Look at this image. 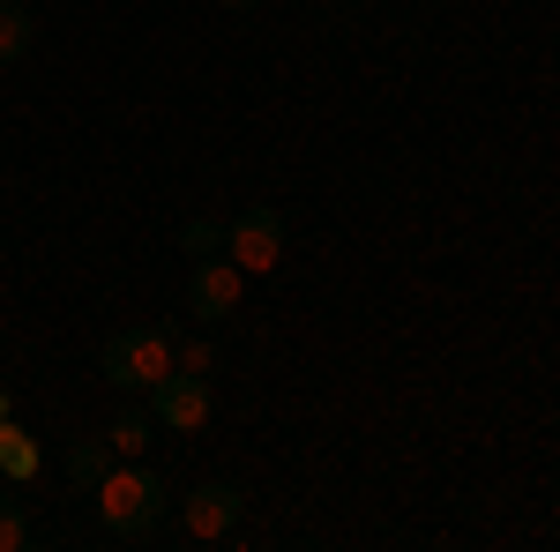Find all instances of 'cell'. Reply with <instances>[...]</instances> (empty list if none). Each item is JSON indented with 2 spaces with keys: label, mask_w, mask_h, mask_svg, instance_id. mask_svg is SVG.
Returning a JSON list of instances; mask_svg holds the SVG:
<instances>
[{
  "label": "cell",
  "mask_w": 560,
  "mask_h": 552,
  "mask_svg": "<svg viewBox=\"0 0 560 552\" xmlns=\"http://www.w3.org/2000/svg\"><path fill=\"white\" fill-rule=\"evenodd\" d=\"M173 374H187V381H210V374H217V343H210V337H179V343H173Z\"/></svg>",
  "instance_id": "8fae6325"
},
{
  "label": "cell",
  "mask_w": 560,
  "mask_h": 552,
  "mask_svg": "<svg viewBox=\"0 0 560 552\" xmlns=\"http://www.w3.org/2000/svg\"><path fill=\"white\" fill-rule=\"evenodd\" d=\"M38 38V15H31V0H0V68L8 60H23Z\"/></svg>",
  "instance_id": "9c48e42d"
},
{
  "label": "cell",
  "mask_w": 560,
  "mask_h": 552,
  "mask_svg": "<svg viewBox=\"0 0 560 552\" xmlns=\"http://www.w3.org/2000/svg\"><path fill=\"white\" fill-rule=\"evenodd\" d=\"M90 501H97V522H105L113 538H150V530L179 508V485L150 463H113L90 485Z\"/></svg>",
  "instance_id": "6da1fadb"
},
{
  "label": "cell",
  "mask_w": 560,
  "mask_h": 552,
  "mask_svg": "<svg viewBox=\"0 0 560 552\" xmlns=\"http://www.w3.org/2000/svg\"><path fill=\"white\" fill-rule=\"evenodd\" d=\"M240 292H247V269L232 255H202L187 269V321H232L240 314Z\"/></svg>",
  "instance_id": "5b68a950"
},
{
  "label": "cell",
  "mask_w": 560,
  "mask_h": 552,
  "mask_svg": "<svg viewBox=\"0 0 560 552\" xmlns=\"http://www.w3.org/2000/svg\"><path fill=\"white\" fill-rule=\"evenodd\" d=\"M150 411H158V425H165V433L195 441V433H210L217 396H210V381H187V374H173V381L150 388Z\"/></svg>",
  "instance_id": "8992f818"
},
{
  "label": "cell",
  "mask_w": 560,
  "mask_h": 552,
  "mask_svg": "<svg viewBox=\"0 0 560 552\" xmlns=\"http://www.w3.org/2000/svg\"><path fill=\"white\" fill-rule=\"evenodd\" d=\"M224 255L240 261L247 277H277L284 269V210L277 202H247L224 224Z\"/></svg>",
  "instance_id": "3957f363"
},
{
  "label": "cell",
  "mask_w": 560,
  "mask_h": 552,
  "mask_svg": "<svg viewBox=\"0 0 560 552\" xmlns=\"http://www.w3.org/2000/svg\"><path fill=\"white\" fill-rule=\"evenodd\" d=\"M120 463V456H113V448H105V433H90V441H75V448H68V478H75V485H97V478H105V470Z\"/></svg>",
  "instance_id": "30bf717a"
},
{
  "label": "cell",
  "mask_w": 560,
  "mask_h": 552,
  "mask_svg": "<svg viewBox=\"0 0 560 552\" xmlns=\"http://www.w3.org/2000/svg\"><path fill=\"white\" fill-rule=\"evenodd\" d=\"M210 8H224V15H247V8H261V0H210Z\"/></svg>",
  "instance_id": "5bb4252c"
},
{
  "label": "cell",
  "mask_w": 560,
  "mask_h": 552,
  "mask_svg": "<svg viewBox=\"0 0 560 552\" xmlns=\"http://www.w3.org/2000/svg\"><path fill=\"white\" fill-rule=\"evenodd\" d=\"M240 522H247V501H240V485H224V478L179 493V538H187V545H232Z\"/></svg>",
  "instance_id": "277c9868"
},
{
  "label": "cell",
  "mask_w": 560,
  "mask_h": 552,
  "mask_svg": "<svg viewBox=\"0 0 560 552\" xmlns=\"http://www.w3.org/2000/svg\"><path fill=\"white\" fill-rule=\"evenodd\" d=\"M38 545V530H31V515H15L8 501H0V552H31Z\"/></svg>",
  "instance_id": "4fadbf2b"
},
{
  "label": "cell",
  "mask_w": 560,
  "mask_h": 552,
  "mask_svg": "<svg viewBox=\"0 0 560 552\" xmlns=\"http://www.w3.org/2000/svg\"><path fill=\"white\" fill-rule=\"evenodd\" d=\"M150 425H158V411H120V419L105 425V448H113L120 463H142V456H150Z\"/></svg>",
  "instance_id": "ba28073f"
},
{
  "label": "cell",
  "mask_w": 560,
  "mask_h": 552,
  "mask_svg": "<svg viewBox=\"0 0 560 552\" xmlns=\"http://www.w3.org/2000/svg\"><path fill=\"white\" fill-rule=\"evenodd\" d=\"M97 374L120 388V396H150L158 381H173V337H165V329H128V337H105Z\"/></svg>",
  "instance_id": "7a4b0ae2"
},
{
  "label": "cell",
  "mask_w": 560,
  "mask_h": 552,
  "mask_svg": "<svg viewBox=\"0 0 560 552\" xmlns=\"http://www.w3.org/2000/svg\"><path fill=\"white\" fill-rule=\"evenodd\" d=\"M0 419H15V403H8V388H0Z\"/></svg>",
  "instance_id": "9a60e30c"
},
{
  "label": "cell",
  "mask_w": 560,
  "mask_h": 552,
  "mask_svg": "<svg viewBox=\"0 0 560 552\" xmlns=\"http://www.w3.org/2000/svg\"><path fill=\"white\" fill-rule=\"evenodd\" d=\"M179 247H187L195 261H202V255H224V224H217V216H187V224H179Z\"/></svg>",
  "instance_id": "7c38bea8"
},
{
  "label": "cell",
  "mask_w": 560,
  "mask_h": 552,
  "mask_svg": "<svg viewBox=\"0 0 560 552\" xmlns=\"http://www.w3.org/2000/svg\"><path fill=\"white\" fill-rule=\"evenodd\" d=\"M0 478H8V485H38V478H45L38 441H31L15 419H0Z\"/></svg>",
  "instance_id": "52a82bcc"
}]
</instances>
